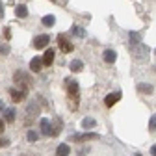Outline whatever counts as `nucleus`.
<instances>
[{
	"mask_svg": "<svg viewBox=\"0 0 156 156\" xmlns=\"http://www.w3.org/2000/svg\"><path fill=\"white\" fill-rule=\"evenodd\" d=\"M67 95H69V106L76 110L78 102H80V87H78L76 80H67Z\"/></svg>",
	"mask_w": 156,
	"mask_h": 156,
	"instance_id": "f257e3e1",
	"label": "nucleus"
},
{
	"mask_svg": "<svg viewBox=\"0 0 156 156\" xmlns=\"http://www.w3.org/2000/svg\"><path fill=\"white\" fill-rule=\"evenodd\" d=\"M13 82L21 87V89H24V91H28V87L32 86V76L26 73V71H15V74H13Z\"/></svg>",
	"mask_w": 156,
	"mask_h": 156,
	"instance_id": "f03ea898",
	"label": "nucleus"
},
{
	"mask_svg": "<svg viewBox=\"0 0 156 156\" xmlns=\"http://www.w3.org/2000/svg\"><path fill=\"white\" fill-rule=\"evenodd\" d=\"M132 54H134V58L138 62H145L147 58H149V47L147 45H141V43L132 45Z\"/></svg>",
	"mask_w": 156,
	"mask_h": 156,
	"instance_id": "7ed1b4c3",
	"label": "nucleus"
},
{
	"mask_svg": "<svg viewBox=\"0 0 156 156\" xmlns=\"http://www.w3.org/2000/svg\"><path fill=\"white\" fill-rule=\"evenodd\" d=\"M48 43H50V37H48V35H37V37L34 39V48L43 50Z\"/></svg>",
	"mask_w": 156,
	"mask_h": 156,
	"instance_id": "20e7f679",
	"label": "nucleus"
},
{
	"mask_svg": "<svg viewBox=\"0 0 156 156\" xmlns=\"http://www.w3.org/2000/svg\"><path fill=\"white\" fill-rule=\"evenodd\" d=\"M101 136L95 134V132H87V134H78V136H73L74 141H91V140H99Z\"/></svg>",
	"mask_w": 156,
	"mask_h": 156,
	"instance_id": "39448f33",
	"label": "nucleus"
},
{
	"mask_svg": "<svg viewBox=\"0 0 156 156\" xmlns=\"http://www.w3.org/2000/svg\"><path fill=\"white\" fill-rule=\"evenodd\" d=\"M9 95H11V101L13 102H21V101L26 99V91L24 89H11Z\"/></svg>",
	"mask_w": 156,
	"mask_h": 156,
	"instance_id": "423d86ee",
	"label": "nucleus"
},
{
	"mask_svg": "<svg viewBox=\"0 0 156 156\" xmlns=\"http://www.w3.org/2000/svg\"><path fill=\"white\" fill-rule=\"evenodd\" d=\"M119 99H121V91H115V93H110L106 99H104V104L108 106V108H112L115 102H119Z\"/></svg>",
	"mask_w": 156,
	"mask_h": 156,
	"instance_id": "0eeeda50",
	"label": "nucleus"
},
{
	"mask_svg": "<svg viewBox=\"0 0 156 156\" xmlns=\"http://www.w3.org/2000/svg\"><path fill=\"white\" fill-rule=\"evenodd\" d=\"M43 58H39V56H35V58H32V62H30V69L34 71V73H39L43 69Z\"/></svg>",
	"mask_w": 156,
	"mask_h": 156,
	"instance_id": "6e6552de",
	"label": "nucleus"
},
{
	"mask_svg": "<svg viewBox=\"0 0 156 156\" xmlns=\"http://www.w3.org/2000/svg\"><path fill=\"white\" fill-rule=\"evenodd\" d=\"M58 45H60V48H62L63 52H73V45L67 41L63 35H58Z\"/></svg>",
	"mask_w": 156,
	"mask_h": 156,
	"instance_id": "1a4fd4ad",
	"label": "nucleus"
},
{
	"mask_svg": "<svg viewBox=\"0 0 156 156\" xmlns=\"http://www.w3.org/2000/svg\"><path fill=\"white\" fill-rule=\"evenodd\" d=\"M39 126H41V134L43 136H52V125H50L48 119H41Z\"/></svg>",
	"mask_w": 156,
	"mask_h": 156,
	"instance_id": "9d476101",
	"label": "nucleus"
},
{
	"mask_svg": "<svg viewBox=\"0 0 156 156\" xmlns=\"http://www.w3.org/2000/svg\"><path fill=\"white\" fill-rule=\"evenodd\" d=\"M102 58H104L106 63H115V60H117V52H113L112 48H108V50L102 52Z\"/></svg>",
	"mask_w": 156,
	"mask_h": 156,
	"instance_id": "9b49d317",
	"label": "nucleus"
},
{
	"mask_svg": "<svg viewBox=\"0 0 156 156\" xmlns=\"http://www.w3.org/2000/svg\"><path fill=\"white\" fill-rule=\"evenodd\" d=\"M37 112H39L37 104H34V102H32V104H30V106L26 108V113H28V115H26V123H30V121L34 119V117L37 115Z\"/></svg>",
	"mask_w": 156,
	"mask_h": 156,
	"instance_id": "f8f14e48",
	"label": "nucleus"
},
{
	"mask_svg": "<svg viewBox=\"0 0 156 156\" xmlns=\"http://www.w3.org/2000/svg\"><path fill=\"white\" fill-rule=\"evenodd\" d=\"M54 50L52 48H48V50H45V54H43V63H45V67H48V65H52V62H54Z\"/></svg>",
	"mask_w": 156,
	"mask_h": 156,
	"instance_id": "ddd939ff",
	"label": "nucleus"
},
{
	"mask_svg": "<svg viewBox=\"0 0 156 156\" xmlns=\"http://www.w3.org/2000/svg\"><path fill=\"white\" fill-rule=\"evenodd\" d=\"M71 154V147L67 143H60L56 149V156H69Z\"/></svg>",
	"mask_w": 156,
	"mask_h": 156,
	"instance_id": "4468645a",
	"label": "nucleus"
},
{
	"mask_svg": "<svg viewBox=\"0 0 156 156\" xmlns=\"http://www.w3.org/2000/svg\"><path fill=\"white\" fill-rule=\"evenodd\" d=\"M15 115H17V112H15L13 108H6V110H4V121L13 123V121H15Z\"/></svg>",
	"mask_w": 156,
	"mask_h": 156,
	"instance_id": "2eb2a0df",
	"label": "nucleus"
},
{
	"mask_svg": "<svg viewBox=\"0 0 156 156\" xmlns=\"http://www.w3.org/2000/svg\"><path fill=\"white\" fill-rule=\"evenodd\" d=\"M15 13H17L19 19H24V17H28V8H26L24 4H19V6L15 8Z\"/></svg>",
	"mask_w": 156,
	"mask_h": 156,
	"instance_id": "dca6fc26",
	"label": "nucleus"
},
{
	"mask_svg": "<svg viewBox=\"0 0 156 156\" xmlns=\"http://www.w3.org/2000/svg\"><path fill=\"white\" fill-rule=\"evenodd\" d=\"M69 67H71V71H73V73H80V71L84 69V63H82L80 60H73Z\"/></svg>",
	"mask_w": 156,
	"mask_h": 156,
	"instance_id": "f3484780",
	"label": "nucleus"
},
{
	"mask_svg": "<svg viewBox=\"0 0 156 156\" xmlns=\"http://www.w3.org/2000/svg\"><path fill=\"white\" fill-rule=\"evenodd\" d=\"M95 125H97V121L93 119V117H86V119L82 121V128H86V130H87V128H93Z\"/></svg>",
	"mask_w": 156,
	"mask_h": 156,
	"instance_id": "a211bd4d",
	"label": "nucleus"
},
{
	"mask_svg": "<svg viewBox=\"0 0 156 156\" xmlns=\"http://www.w3.org/2000/svg\"><path fill=\"white\" fill-rule=\"evenodd\" d=\"M41 23L45 24V26H54V23H56V19H54V15H45L43 19H41Z\"/></svg>",
	"mask_w": 156,
	"mask_h": 156,
	"instance_id": "6ab92c4d",
	"label": "nucleus"
},
{
	"mask_svg": "<svg viewBox=\"0 0 156 156\" xmlns=\"http://www.w3.org/2000/svg\"><path fill=\"white\" fill-rule=\"evenodd\" d=\"M138 43H140V34L130 32V45H138Z\"/></svg>",
	"mask_w": 156,
	"mask_h": 156,
	"instance_id": "aec40b11",
	"label": "nucleus"
},
{
	"mask_svg": "<svg viewBox=\"0 0 156 156\" xmlns=\"http://www.w3.org/2000/svg\"><path fill=\"white\" fill-rule=\"evenodd\" d=\"M138 89L141 93H152V86H149V84H138Z\"/></svg>",
	"mask_w": 156,
	"mask_h": 156,
	"instance_id": "412c9836",
	"label": "nucleus"
},
{
	"mask_svg": "<svg viewBox=\"0 0 156 156\" xmlns=\"http://www.w3.org/2000/svg\"><path fill=\"white\" fill-rule=\"evenodd\" d=\"M0 54H2V56H8V54H9V45L0 43Z\"/></svg>",
	"mask_w": 156,
	"mask_h": 156,
	"instance_id": "4be33fe9",
	"label": "nucleus"
},
{
	"mask_svg": "<svg viewBox=\"0 0 156 156\" xmlns=\"http://www.w3.org/2000/svg\"><path fill=\"white\" fill-rule=\"evenodd\" d=\"M73 34L78 35V37H86V32L82 28H78V26H73Z\"/></svg>",
	"mask_w": 156,
	"mask_h": 156,
	"instance_id": "5701e85b",
	"label": "nucleus"
},
{
	"mask_svg": "<svg viewBox=\"0 0 156 156\" xmlns=\"http://www.w3.org/2000/svg\"><path fill=\"white\" fill-rule=\"evenodd\" d=\"M60 132H62V121H58V125L52 126V136H58Z\"/></svg>",
	"mask_w": 156,
	"mask_h": 156,
	"instance_id": "b1692460",
	"label": "nucleus"
},
{
	"mask_svg": "<svg viewBox=\"0 0 156 156\" xmlns=\"http://www.w3.org/2000/svg\"><path fill=\"white\" fill-rule=\"evenodd\" d=\"M149 128H151L152 132L156 130V113H154V115L151 117V121H149Z\"/></svg>",
	"mask_w": 156,
	"mask_h": 156,
	"instance_id": "393cba45",
	"label": "nucleus"
},
{
	"mask_svg": "<svg viewBox=\"0 0 156 156\" xmlns=\"http://www.w3.org/2000/svg\"><path fill=\"white\" fill-rule=\"evenodd\" d=\"M26 138H28V141H35V140H37V134H35L34 130H28V136H26Z\"/></svg>",
	"mask_w": 156,
	"mask_h": 156,
	"instance_id": "a878e982",
	"label": "nucleus"
},
{
	"mask_svg": "<svg viewBox=\"0 0 156 156\" xmlns=\"http://www.w3.org/2000/svg\"><path fill=\"white\" fill-rule=\"evenodd\" d=\"M8 145H9L8 140H2V138H0V147H8Z\"/></svg>",
	"mask_w": 156,
	"mask_h": 156,
	"instance_id": "bb28decb",
	"label": "nucleus"
},
{
	"mask_svg": "<svg viewBox=\"0 0 156 156\" xmlns=\"http://www.w3.org/2000/svg\"><path fill=\"white\" fill-rule=\"evenodd\" d=\"M4 34H6V39H9V37H11V32H9V28H6V32H4Z\"/></svg>",
	"mask_w": 156,
	"mask_h": 156,
	"instance_id": "cd10ccee",
	"label": "nucleus"
},
{
	"mask_svg": "<svg viewBox=\"0 0 156 156\" xmlns=\"http://www.w3.org/2000/svg\"><path fill=\"white\" fill-rule=\"evenodd\" d=\"M151 154H152V156H156V145H152V147H151Z\"/></svg>",
	"mask_w": 156,
	"mask_h": 156,
	"instance_id": "c85d7f7f",
	"label": "nucleus"
},
{
	"mask_svg": "<svg viewBox=\"0 0 156 156\" xmlns=\"http://www.w3.org/2000/svg\"><path fill=\"white\" fill-rule=\"evenodd\" d=\"M2 17H4V6L0 4V19H2Z\"/></svg>",
	"mask_w": 156,
	"mask_h": 156,
	"instance_id": "c756f323",
	"label": "nucleus"
},
{
	"mask_svg": "<svg viewBox=\"0 0 156 156\" xmlns=\"http://www.w3.org/2000/svg\"><path fill=\"white\" fill-rule=\"evenodd\" d=\"M2 130H4V121L0 119V132H2Z\"/></svg>",
	"mask_w": 156,
	"mask_h": 156,
	"instance_id": "7c9ffc66",
	"label": "nucleus"
},
{
	"mask_svg": "<svg viewBox=\"0 0 156 156\" xmlns=\"http://www.w3.org/2000/svg\"><path fill=\"white\" fill-rule=\"evenodd\" d=\"M4 110H6V108H4V102L0 101V112H4Z\"/></svg>",
	"mask_w": 156,
	"mask_h": 156,
	"instance_id": "2f4dec72",
	"label": "nucleus"
},
{
	"mask_svg": "<svg viewBox=\"0 0 156 156\" xmlns=\"http://www.w3.org/2000/svg\"><path fill=\"white\" fill-rule=\"evenodd\" d=\"M50 2H56V0H50Z\"/></svg>",
	"mask_w": 156,
	"mask_h": 156,
	"instance_id": "473e14b6",
	"label": "nucleus"
},
{
	"mask_svg": "<svg viewBox=\"0 0 156 156\" xmlns=\"http://www.w3.org/2000/svg\"><path fill=\"white\" fill-rule=\"evenodd\" d=\"M154 54H156V50H154Z\"/></svg>",
	"mask_w": 156,
	"mask_h": 156,
	"instance_id": "72a5a7b5",
	"label": "nucleus"
}]
</instances>
